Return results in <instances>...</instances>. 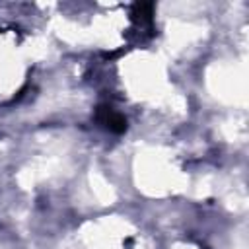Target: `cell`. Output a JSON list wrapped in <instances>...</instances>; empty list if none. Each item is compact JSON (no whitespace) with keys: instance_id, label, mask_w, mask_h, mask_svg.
I'll return each mask as SVG.
<instances>
[{"instance_id":"cell-1","label":"cell","mask_w":249,"mask_h":249,"mask_svg":"<svg viewBox=\"0 0 249 249\" xmlns=\"http://www.w3.org/2000/svg\"><path fill=\"white\" fill-rule=\"evenodd\" d=\"M95 119L99 121V124H103V126H105L107 130H111V132L121 134V132L126 130V119H124L121 113H117V111H113L111 107H107V105L97 107Z\"/></svg>"}]
</instances>
